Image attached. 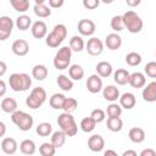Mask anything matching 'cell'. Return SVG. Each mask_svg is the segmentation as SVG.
Here are the masks:
<instances>
[{
  "mask_svg": "<svg viewBox=\"0 0 156 156\" xmlns=\"http://www.w3.org/2000/svg\"><path fill=\"white\" fill-rule=\"evenodd\" d=\"M144 72L150 78H156V61H150L145 65Z\"/></svg>",
  "mask_w": 156,
  "mask_h": 156,
  "instance_id": "obj_43",
  "label": "cell"
},
{
  "mask_svg": "<svg viewBox=\"0 0 156 156\" xmlns=\"http://www.w3.org/2000/svg\"><path fill=\"white\" fill-rule=\"evenodd\" d=\"M90 117L96 122V123H101L102 121H105V117H106V113L104 110L101 108H95L91 111L90 113Z\"/></svg>",
  "mask_w": 156,
  "mask_h": 156,
  "instance_id": "obj_44",
  "label": "cell"
},
{
  "mask_svg": "<svg viewBox=\"0 0 156 156\" xmlns=\"http://www.w3.org/2000/svg\"><path fill=\"white\" fill-rule=\"evenodd\" d=\"M6 93V84H5V80H0V96H4Z\"/></svg>",
  "mask_w": 156,
  "mask_h": 156,
  "instance_id": "obj_49",
  "label": "cell"
},
{
  "mask_svg": "<svg viewBox=\"0 0 156 156\" xmlns=\"http://www.w3.org/2000/svg\"><path fill=\"white\" fill-rule=\"evenodd\" d=\"M57 124L60 127V130H62L67 136H74L78 132V126H77L72 113L62 112L61 115H58Z\"/></svg>",
  "mask_w": 156,
  "mask_h": 156,
  "instance_id": "obj_1",
  "label": "cell"
},
{
  "mask_svg": "<svg viewBox=\"0 0 156 156\" xmlns=\"http://www.w3.org/2000/svg\"><path fill=\"white\" fill-rule=\"evenodd\" d=\"M95 69H96V74L100 76L101 78H107L112 74V65L107 61H100L95 66Z\"/></svg>",
  "mask_w": 156,
  "mask_h": 156,
  "instance_id": "obj_22",
  "label": "cell"
},
{
  "mask_svg": "<svg viewBox=\"0 0 156 156\" xmlns=\"http://www.w3.org/2000/svg\"><path fill=\"white\" fill-rule=\"evenodd\" d=\"M32 35L37 39H43L45 37H48V26L44 21H37L33 23L32 28H30Z\"/></svg>",
  "mask_w": 156,
  "mask_h": 156,
  "instance_id": "obj_13",
  "label": "cell"
},
{
  "mask_svg": "<svg viewBox=\"0 0 156 156\" xmlns=\"http://www.w3.org/2000/svg\"><path fill=\"white\" fill-rule=\"evenodd\" d=\"M104 156H118V155H117V152H116L115 150L108 149V150H106V151L104 152Z\"/></svg>",
  "mask_w": 156,
  "mask_h": 156,
  "instance_id": "obj_53",
  "label": "cell"
},
{
  "mask_svg": "<svg viewBox=\"0 0 156 156\" xmlns=\"http://www.w3.org/2000/svg\"><path fill=\"white\" fill-rule=\"evenodd\" d=\"M20 150L23 155L26 156H30L35 152L37 150V146H35V143L32 140V139H24L21 141L20 144Z\"/></svg>",
  "mask_w": 156,
  "mask_h": 156,
  "instance_id": "obj_26",
  "label": "cell"
},
{
  "mask_svg": "<svg viewBox=\"0 0 156 156\" xmlns=\"http://www.w3.org/2000/svg\"><path fill=\"white\" fill-rule=\"evenodd\" d=\"M0 106H1V110H2L4 112L11 113V115H12L13 112H16V111H17V107H18L17 101H16L13 98H4V99L1 100Z\"/></svg>",
  "mask_w": 156,
  "mask_h": 156,
  "instance_id": "obj_25",
  "label": "cell"
},
{
  "mask_svg": "<svg viewBox=\"0 0 156 156\" xmlns=\"http://www.w3.org/2000/svg\"><path fill=\"white\" fill-rule=\"evenodd\" d=\"M88 147L93 152H100L105 147V139L100 134H94L88 139Z\"/></svg>",
  "mask_w": 156,
  "mask_h": 156,
  "instance_id": "obj_12",
  "label": "cell"
},
{
  "mask_svg": "<svg viewBox=\"0 0 156 156\" xmlns=\"http://www.w3.org/2000/svg\"><path fill=\"white\" fill-rule=\"evenodd\" d=\"M85 50L91 56H99L104 50V43L99 38L91 37L90 39H88V41L85 44Z\"/></svg>",
  "mask_w": 156,
  "mask_h": 156,
  "instance_id": "obj_8",
  "label": "cell"
},
{
  "mask_svg": "<svg viewBox=\"0 0 156 156\" xmlns=\"http://www.w3.org/2000/svg\"><path fill=\"white\" fill-rule=\"evenodd\" d=\"M39 152L41 156H54L56 152V147L51 143H43L39 146Z\"/></svg>",
  "mask_w": 156,
  "mask_h": 156,
  "instance_id": "obj_39",
  "label": "cell"
},
{
  "mask_svg": "<svg viewBox=\"0 0 156 156\" xmlns=\"http://www.w3.org/2000/svg\"><path fill=\"white\" fill-rule=\"evenodd\" d=\"M122 17H123L124 27L127 28L128 32L134 33V34L141 32L143 26H144V24H143V20H141V17H140L135 11L129 10V11L124 12V13L122 15Z\"/></svg>",
  "mask_w": 156,
  "mask_h": 156,
  "instance_id": "obj_3",
  "label": "cell"
},
{
  "mask_svg": "<svg viewBox=\"0 0 156 156\" xmlns=\"http://www.w3.org/2000/svg\"><path fill=\"white\" fill-rule=\"evenodd\" d=\"M128 84L132 88H135V89H139V88L145 87V84H146L145 74L141 73V72H133V73H130Z\"/></svg>",
  "mask_w": 156,
  "mask_h": 156,
  "instance_id": "obj_17",
  "label": "cell"
},
{
  "mask_svg": "<svg viewBox=\"0 0 156 156\" xmlns=\"http://www.w3.org/2000/svg\"><path fill=\"white\" fill-rule=\"evenodd\" d=\"M45 101H46V91L41 87L33 88L29 95L26 98V105L33 110L39 108Z\"/></svg>",
  "mask_w": 156,
  "mask_h": 156,
  "instance_id": "obj_6",
  "label": "cell"
},
{
  "mask_svg": "<svg viewBox=\"0 0 156 156\" xmlns=\"http://www.w3.org/2000/svg\"><path fill=\"white\" fill-rule=\"evenodd\" d=\"M143 99L146 102H155L156 101V80L150 82L149 84H146L143 89Z\"/></svg>",
  "mask_w": 156,
  "mask_h": 156,
  "instance_id": "obj_14",
  "label": "cell"
},
{
  "mask_svg": "<svg viewBox=\"0 0 156 156\" xmlns=\"http://www.w3.org/2000/svg\"><path fill=\"white\" fill-rule=\"evenodd\" d=\"M66 138H67V135H66L62 130H56V132H54V133L51 134V141H50V143H51L56 149H60V147H62V146L65 145Z\"/></svg>",
  "mask_w": 156,
  "mask_h": 156,
  "instance_id": "obj_28",
  "label": "cell"
},
{
  "mask_svg": "<svg viewBox=\"0 0 156 156\" xmlns=\"http://www.w3.org/2000/svg\"><path fill=\"white\" fill-rule=\"evenodd\" d=\"M11 6L17 11V12H21L24 15L26 11H28L29 9V1L28 0H11L10 1Z\"/></svg>",
  "mask_w": 156,
  "mask_h": 156,
  "instance_id": "obj_37",
  "label": "cell"
},
{
  "mask_svg": "<svg viewBox=\"0 0 156 156\" xmlns=\"http://www.w3.org/2000/svg\"><path fill=\"white\" fill-rule=\"evenodd\" d=\"M0 128H1V133H0V135L4 136V135H5V130H6V127H5V123H4V122H0Z\"/></svg>",
  "mask_w": 156,
  "mask_h": 156,
  "instance_id": "obj_54",
  "label": "cell"
},
{
  "mask_svg": "<svg viewBox=\"0 0 156 156\" xmlns=\"http://www.w3.org/2000/svg\"><path fill=\"white\" fill-rule=\"evenodd\" d=\"M141 55L135 52V51H132L129 54L126 55V62L127 65H129L130 67H135V66H139L141 63Z\"/></svg>",
  "mask_w": 156,
  "mask_h": 156,
  "instance_id": "obj_38",
  "label": "cell"
},
{
  "mask_svg": "<svg viewBox=\"0 0 156 156\" xmlns=\"http://www.w3.org/2000/svg\"><path fill=\"white\" fill-rule=\"evenodd\" d=\"M11 121L22 132L30 130V128L33 127V123H34L33 117L29 113H27L24 111H21V110H17L16 112H13L11 115Z\"/></svg>",
  "mask_w": 156,
  "mask_h": 156,
  "instance_id": "obj_4",
  "label": "cell"
},
{
  "mask_svg": "<svg viewBox=\"0 0 156 156\" xmlns=\"http://www.w3.org/2000/svg\"><path fill=\"white\" fill-rule=\"evenodd\" d=\"M16 27L20 29V30H27L29 27L32 28L33 23H32V18L27 15H20L17 18H16V22H15Z\"/></svg>",
  "mask_w": 156,
  "mask_h": 156,
  "instance_id": "obj_30",
  "label": "cell"
},
{
  "mask_svg": "<svg viewBox=\"0 0 156 156\" xmlns=\"http://www.w3.org/2000/svg\"><path fill=\"white\" fill-rule=\"evenodd\" d=\"M106 126L107 128L111 130V132H121L122 128H123V121L121 119V117H108L107 118V122H106Z\"/></svg>",
  "mask_w": 156,
  "mask_h": 156,
  "instance_id": "obj_33",
  "label": "cell"
},
{
  "mask_svg": "<svg viewBox=\"0 0 156 156\" xmlns=\"http://www.w3.org/2000/svg\"><path fill=\"white\" fill-rule=\"evenodd\" d=\"M72 51H76V52H80L84 46H85V43L83 40V38L80 35H73L71 39H69V45Z\"/></svg>",
  "mask_w": 156,
  "mask_h": 156,
  "instance_id": "obj_34",
  "label": "cell"
},
{
  "mask_svg": "<svg viewBox=\"0 0 156 156\" xmlns=\"http://www.w3.org/2000/svg\"><path fill=\"white\" fill-rule=\"evenodd\" d=\"M95 126H96V122L89 116V117H84L82 121H80V129L84 132V133H90L95 129Z\"/></svg>",
  "mask_w": 156,
  "mask_h": 156,
  "instance_id": "obj_35",
  "label": "cell"
},
{
  "mask_svg": "<svg viewBox=\"0 0 156 156\" xmlns=\"http://www.w3.org/2000/svg\"><path fill=\"white\" fill-rule=\"evenodd\" d=\"M87 89L89 93L91 94H98L99 91H101L102 88V79L100 76L98 74H91L88 77L87 79Z\"/></svg>",
  "mask_w": 156,
  "mask_h": 156,
  "instance_id": "obj_9",
  "label": "cell"
},
{
  "mask_svg": "<svg viewBox=\"0 0 156 156\" xmlns=\"http://www.w3.org/2000/svg\"><path fill=\"white\" fill-rule=\"evenodd\" d=\"M106 113L108 117H119L122 115V107L116 102H111L106 108Z\"/></svg>",
  "mask_w": 156,
  "mask_h": 156,
  "instance_id": "obj_42",
  "label": "cell"
},
{
  "mask_svg": "<svg viewBox=\"0 0 156 156\" xmlns=\"http://www.w3.org/2000/svg\"><path fill=\"white\" fill-rule=\"evenodd\" d=\"M100 5L99 0H83V6L88 10H94Z\"/></svg>",
  "mask_w": 156,
  "mask_h": 156,
  "instance_id": "obj_45",
  "label": "cell"
},
{
  "mask_svg": "<svg viewBox=\"0 0 156 156\" xmlns=\"http://www.w3.org/2000/svg\"><path fill=\"white\" fill-rule=\"evenodd\" d=\"M63 5V0H49V7L50 9H58Z\"/></svg>",
  "mask_w": 156,
  "mask_h": 156,
  "instance_id": "obj_47",
  "label": "cell"
},
{
  "mask_svg": "<svg viewBox=\"0 0 156 156\" xmlns=\"http://www.w3.org/2000/svg\"><path fill=\"white\" fill-rule=\"evenodd\" d=\"M102 96L106 101H110V102H115L117 100H119V90L117 87L110 84V85H106L104 89H102Z\"/></svg>",
  "mask_w": 156,
  "mask_h": 156,
  "instance_id": "obj_16",
  "label": "cell"
},
{
  "mask_svg": "<svg viewBox=\"0 0 156 156\" xmlns=\"http://www.w3.org/2000/svg\"><path fill=\"white\" fill-rule=\"evenodd\" d=\"M130 73L124 68H118L113 72V79L118 85H126L129 82Z\"/></svg>",
  "mask_w": 156,
  "mask_h": 156,
  "instance_id": "obj_24",
  "label": "cell"
},
{
  "mask_svg": "<svg viewBox=\"0 0 156 156\" xmlns=\"http://www.w3.org/2000/svg\"><path fill=\"white\" fill-rule=\"evenodd\" d=\"M111 28L115 30V32H121L126 27H124V22H123V17L119 16V15H116L111 18Z\"/></svg>",
  "mask_w": 156,
  "mask_h": 156,
  "instance_id": "obj_40",
  "label": "cell"
},
{
  "mask_svg": "<svg viewBox=\"0 0 156 156\" xmlns=\"http://www.w3.org/2000/svg\"><path fill=\"white\" fill-rule=\"evenodd\" d=\"M66 101V96L61 93H55L51 95L50 100H49V104L50 106L54 108V110H60L63 107V104Z\"/></svg>",
  "mask_w": 156,
  "mask_h": 156,
  "instance_id": "obj_27",
  "label": "cell"
},
{
  "mask_svg": "<svg viewBox=\"0 0 156 156\" xmlns=\"http://www.w3.org/2000/svg\"><path fill=\"white\" fill-rule=\"evenodd\" d=\"M35 132L39 136H49L52 133V126L49 122H41L37 126Z\"/></svg>",
  "mask_w": 156,
  "mask_h": 156,
  "instance_id": "obj_36",
  "label": "cell"
},
{
  "mask_svg": "<svg viewBox=\"0 0 156 156\" xmlns=\"http://www.w3.org/2000/svg\"><path fill=\"white\" fill-rule=\"evenodd\" d=\"M126 4H127L128 6H132V7H134V6H138V5H140V0H126Z\"/></svg>",
  "mask_w": 156,
  "mask_h": 156,
  "instance_id": "obj_50",
  "label": "cell"
},
{
  "mask_svg": "<svg viewBox=\"0 0 156 156\" xmlns=\"http://www.w3.org/2000/svg\"><path fill=\"white\" fill-rule=\"evenodd\" d=\"M13 21L9 16H1L0 17V40H6L13 29Z\"/></svg>",
  "mask_w": 156,
  "mask_h": 156,
  "instance_id": "obj_7",
  "label": "cell"
},
{
  "mask_svg": "<svg viewBox=\"0 0 156 156\" xmlns=\"http://www.w3.org/2000/svg\"><path fill=\"white\" fill-rule=\"evenodd\" d=\"M48 74H49V71L44 65H35L32 68V76L37 80H44L48 77Z\"/></svg>",
  "mask_w": 156,
  "mask_h": 156,
  "instance_id": "obj_29",
  "label": "cell"
},
{
  "mask_svg": "<svg viewBox=\"0 0 156 156\" xmlns=\"http://www.w3.org/2000/svg\"><path fill=\"white\" fill-rule=\"evenodd\" d=\"M122 156H139V155L136 154V151L129 149V150H126V151L122 154Z\"/></svg>",
  "mask_w": 156,
  "mask_h": 156,
  "instance_id": "obj_51",
  "label": "cell"
},
{
  "mask_svg": "<svg viewBox=\"0 0 156 156\" xmlns=\"http://www.w3.org/2000/svg\"><path fill=\"white\" fill-rule=\"evenodd\" d=\"M6 63L4 62V61H0V76L2 77L4 74H5V72H6Z\"/></svg>",
  "mask_w": 156,
  "mask_h": 156,
  "instance_id": "obj_52",
  "label": "cell"
},
{
  "mask_svg": "<svg viewBox=\"0 0 156 156\" xmlns=\"http://www.w3.org/2000/svg\"><path fill=\"white\" fill-rule=\"evenodd\" d=\"M22 78H23V91H27L32 85V78L27 73H22Z\"/></svg>",
  "mask_w": 156,
  "mask_h": 156,
  "instance_id": "obj_46",
  "label": "cell"
},
{
  "mask_svg": "<svg viewBox=\"0 0 156 156\" xmlns=\"http://www.w3.org/2000/svg\"><path fill=\"white\" fill-rule=\"evenodd\" d=\"M68 76L72 80H80L84 77V69L80 65H71L68 68Z\"/></svg>",
  "mask_w": 156,
  "mask_h": 156,
  "instance_id": "obj_31",
  "label": "cell"
},
{
  "mask_svg": "<svg viewBox=\"0 0 156 156\" xmlns=\"http://www.w3.org/2000/svg\"><path fill=\"white\" fill-rule=\"evenodd\" d=\"M105 45L110 50H117L122 46V37L117 33H110L105 39Z\"/></svg>",
  "mask_w": 156,
  "mask_h": 156,
  "instance_id": "obj_19",
  "label": "cell"
},
{
  "mask_svg": "<svg viewBox=\"0 0 156 156\" xmlns=\"http://www.w3.org/2000/svg\"><path fill=\"white\" fill-rule=\"evenodd\" d=\"M128 136L130 139L132 143H135V144H140L145 140V130L140 127H133L129 129V133H128Z\"/></svg>",
  "mask_w": 156,
  "mask_h": 156,
  "instance_id": "obj_21",
  "label": "cell"
},
{
  "mask_svg": "<svg viewBox=\"0 0 156 156\" xmlns=\"http://www.w3.org/2000/svg\"><path fill=\"white\" fill-rule=\"evenodd\" d=\"M33 11L40 18H46V17L51 16V10L49 6L45 5V0H35Z\"/></svg>",
  "mask_w": 156,
  "mask_h": 156,
  "instance_id": "obj_15",
  "label": "cell"
},
{
  "mask_svg": "<svg viewBox=\"0 0 156 156\" xmlns=\"http://www.w3.org/2000/svg\"><path fill=\"white\" fill-rule=\"evenodd\" d=\"M56 83H57L58 88H61L63 91H69L73 89V80L65 74H60L56 79Z\"/></svg>",
  "mask_w": 156,
  "mask_h": 156,
  "instance_id": "obj_32",
  "label": "cell"
},
{
  "mask_svg": "<svg viewBox=\"0 0 156 156\" xmlns=\"http://www.w3.org/2000/svg\"><path fill=\"white\" fill-rule=\"evenodd\" d=\"M95 23L91 21V20H88V18H83L78 22V32L80 33V35H84V37H90L95 33Z\"/></svg>",
  "mask_w": 156,
  "mask_h": 156,
  "instance_id": "obj_10",
  "label": "cell"
},
{
  "mask_svg": "<svg viewBox=\"0 0 156 156\" xmlns=\"http://www.w3.org/2000/svg\"><path fill=\"white\" fill-rule=\"evenodd\" d=\"M139 156H156V151H155L154 149L147 147V149H144V150L139 154Z\"/></svg>",
  "mask_w": 156,
  "mask_h": 156,
  "instance_id": "obj_48",
  "label": "cell"
},
{
  "mask_svg": "<svg viewBox=\"0 0 156 156\" xmlns=\"http://www.w3.org/2000/svg\"><path fill=\"white\" fill-rule=\"evenodd\" d=\"M71 58H72V50H71V48L69 46H62L55 54L52 63H54L56 69L63 71L66 68H69Z\"/></svg>",
  "mask_w": 156,
  "mask_h": 156,
  "instance_id": "obj_5",
  "label": "cell"
},
{
  "mask_svg": "<svg viewBox=\"0 0 156 156\" xmlns=\"http://www.w3.org/2000/svg\"><path fill=\"white\" fill-rule=\"evenodd\" d=\"M136 104V99H135V95L133 93H123L121 96H119V105L122 108H126V110H132Z\"/></svg>",
  "mask_w": 156,
  "mask_h": 156,
  "instance_id": "obj_18",
  "label": "cell"
},
{
  "mask_svg": "<svg viewBox=\"0 0 156 156\" xmlns=\"http://www.w3.org/2000/svg\"><path fill=\"white\" fill-rule=\"evenodd\" d=\"M10 88L13 91H23V78L22 73H12L9 78Z\"/></svg>",
  "mask_w": 156,
  "mask_h": 156,
  "instance_id": "obj_23",
  "label": "cell"
},
{
  "mask_svg": "<svg viewBox=\"0 0 156 156\" xmlns=\"http://www.w3.org/2000/svg\"><path fill=\"white\" fill-rule=\"evenodd\" d=\"M66 37H67V28H66V26L62 24V23H58L48 34V37L45 39V44L49 48H58V45L62 44V41L66 39Z\"/></svg>",
  "mask_w": 156,
  "mask_h": 156,
  "instance_id": "obj_2",
  "label": "cell"
},
{
  "mask_svg": "<svg viewBox=\"0 0 156 156\" xmlns=\"http://www.w3.org/2000/svg\"><path fill=\"white\" fill-rule=\"evenodd\" d=\"M11 50L16 56H26L29 52V44L24 39H16L11 45Z\"/></svg>",
  "mask_w": 156,
  "mask_h": 156,
  "instance_id": "obj_11",
  "label": "cell"
},
{
  "mask_svg": "<svg viewBox=\"0 0 156 156\" xmlns=\"http://www.w3.org/2000/svg\"><path fill=\"white\" fill-rule=\"evenodd\" d=\"M155 55H156V52H155Z\"/></svg>",
  "mask_w": 156,
  "mask_h": 156,
  "instance_id": "obj_55",
  "label": "cell"
},
{
  "mask_svg": "<svg viewBox=\"0 0 156 156\" xmlns=\"http://www.w3.org/2000/svg\"><path fill=\"white\" fill-rule=\"evenodd\" d=\"M18 149L17 141L13 138H4L1 140V150L2 152H5L6 155H13Z\"/></svg>",
  "mask_w": 156,
  "mask_h": 156,
  "instance_id": "obj_20",
  "label": "cell"
},
{
  "mask_svg": "<svg viewBox=\"0 0 156 156\" xmlns=\"http://www.w3.org/2000/svg\"><path fill=\"white\" fill-rule=\"evenodd\" d=\"M78 107V101L74 99V98H66V101L63 104V112H67V113H72L77 110Z\"/></svg>",
  "mask_w": 156,
  "mask_h": 156,
  "instance_id": "obj_41",
  "label": "cell"
}]
</instances>
